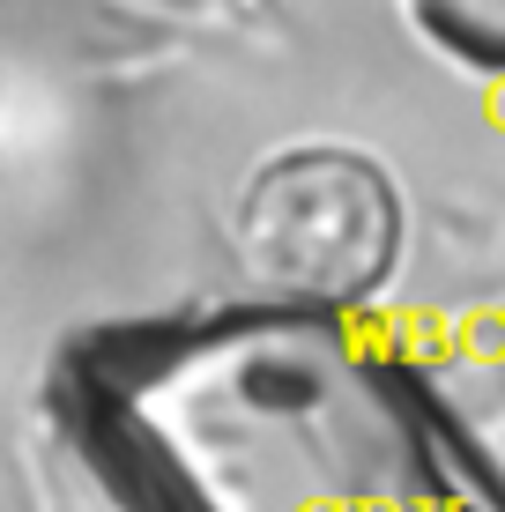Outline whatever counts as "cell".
I'll return each instance as SVG.
<instances>
[{
  "mask_svg": "<svg viewBox=\"0 0 505 512\" xmlns=\"http://www.w3.org/2000/svg\"><path fill=\"white\" fill-rule=\"evenodd\" d=\"M253 231L268 245L275 275H298V282H327V275H364L387 245V186L372 179L364 164L342 156L335 193H327V216H298L275 186L253 193Z\"/></svg>",
  "mask_w": 505,
  "mask_h": 512,
  "instance_id": "1",
  "label": "cell"
},
{
  "mask_svg": "<svg viewBox=\"0 0 505 512\" xmlns=\"http://www.w3.org/2000/svg\"><path fill=\"white\" fill-rule=\"evenodd\" d=\"M416 15L454 52H468L483 67H505V0H416Z\"/></svg>",
  "mask_w": 505,
  "mask_h": 512,
  "instance_id": "2",
  "label": "cell"
}]
</instances>
